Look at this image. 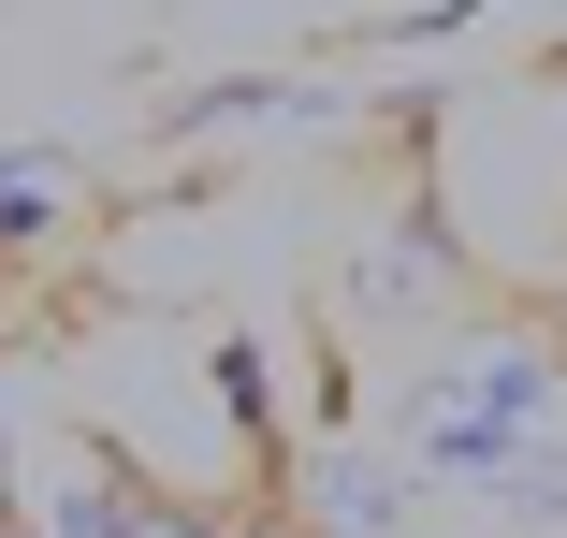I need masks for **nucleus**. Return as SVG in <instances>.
Masks as SVG:
<instances>
[{
	"mask_svg": "<svg viewBox=\"0 0 567 538\" xmlns=\"http://www.w3.org/2000/svg\"><path fill=\"white\" fill-rule=\"evenodd\" d=\"M59 234H73V161L59 146H16V161H0V262H30Z\"/></svg>",
	"mask_w": 567,
	"mask_h": 538,
	"instance_id": "obj_3",
	"label": "nucleus"
},
{
	"mask_svg": "<svg viewBox=\"0 0 567 538\" xmlns=\"http://www.w3.org/2000/svg\"><path fill=\"white\" fill-rule=\"evenodd\" d=\"M0 538H59V524H44V509H0Z\"/></svg>",
	"mask_w": 567,
	"mask_h": 538,
	"instance_id": "obj_7",
	"label": "nucleus"
},
{
	"mask_svg": "<svg viewBox=\"0 0 567 538\" xmlns=\"http://www.w3.org/2000/svg\"><path fill=\"white\" fill-rule=\"evenodd\" d=\"M117 538H218V509H189V495L132 480V495H117Z\"/></svg>",
	"mask_w": 567,
	"mask_h": 538,
	"instance_id": "obj_4",
	"label": "nucleus"
},
{
	"mask_svg": "<svg viewBox=\"0 0 567 538\" xmlns=\"http://www.w3.org/2000/svg\"><path fill=\"white\" fill-rule=\"evenodd\" d=\"M436 495H481L495 524H567V379L538 335L481 320V335H451L408 393V437H393Z\"/></svg>",
	"mask_w": 567,
	"mask_h": 538,
	"instance_id": "obj_1",
	"label": "nucleus"
},
{
	"mask_svg": "<svg viewBox=\"0 0 567 538\" xmlns=\"http://www.w3.org/2000/svg\"><path fill=\"white\" fill-rule=\"evenodd\" d=\"M291 509H306V538H422V466L320 437V452H291Z\"/></svg>",
	"mask_w": 567,
	"mask_h": 538,
	"instance_id": "obj_2",
	"label": "nucleus"
},
{
	"mask_svg": "<svg viewBox=\"0 0 567 538\" xmlns=\"http://www.w3.org/2000/svg\"><path fill=\"white\" fill-rule=\"evenodd\" d=\"M0 407H16V379H0ZM0 509H16V437H0Z\"/></svg>",
	"mask_w": 567,
	"mask_h": 538,
	"instance_id": "obj_6",
	"label": "nucleus"
},
{
	"mask_svg": "<svg viewBox=\"0 0 567 538\" xmlns=\"http://www.w3.org/2000/svg\"><path fill=\"white\" fill-rule=\"evenodd\" d=\"M218 538H306V509L277 495V509H218Z\"/></svg>",
	"mask_w": 567,
	"mask_h": 538,
	"instance_id": "obj_5",
	"label": "nucleus"
}]
</instances>
